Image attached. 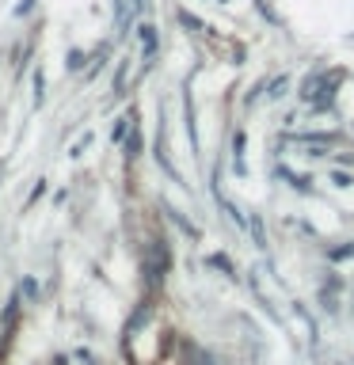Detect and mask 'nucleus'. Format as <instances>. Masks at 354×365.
I'll list each match as a JSON object with an SVG mask.
<instances>
[]
</instances>
